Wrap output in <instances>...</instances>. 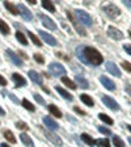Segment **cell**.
<instances>
[{"label": "cell", "instance_id": "cell-1", "mask_svg": "<svg viewBox=\"0 0 131 147\" xmlns=\"http://www.w3.org/2000/svg\"><path fill=\"white\" fill-rule=\"evenodd\" d=\"M76 55L83 63L88 66H100L104 62V57L101 55V53L91 46H77Z\"/></svg>", "mask_w": 131, "mask_h": 147}, {"label": "cell", "instance_id": "cell-2", "mask_svg": "<svg viewBox=\"0 0 131 147\" xmlns=\"http://www.w3.org/2000/svg\"><path fill=\"white\" fill-rule=\"evenodd\" d=\"M75 16H76V20H79L83 25H85V26H92L93 25V20H92L91 15L84 12L83 9H75Z\"/></svg>", "mask_w": 131, "mask_h": 147}, {"label": "cell", "instance_id": "cell-3", "mask_svg": "<svg viewBox=\"0 0 131 147\" xmlns=\"http://www.w3.org/2000/svg\"><path fill=\"white\" fill-rule=\"evenodd\" d=\"M102 11H104V12L106 13V15L109 16L110 18H116L117 16L121 15V9H119L117 5L112 4V3H105V4H102Z\"/></svg>", "mask_w": 131, "mask_h": 147}, {"label": "cell", "instance_id": "cell-4", "mask_svg": "<svg viewBox=\"0 0 131 147\" xmlns=\"http://www.w3.org/2000/svg\"><path fill=\"white\" fill-rule=\"evenodd\" d=\"M49 71L51 72L52 76H55V78L63 76L64 74H66V68H64L60 63H56V62H54V63H50Z\"/></svg>", "mask_w": 131, "mask_h": 147}, {"label": "cell", "instance_id": "cell-5", "mask_svg": "<svg viewBox=\"0 0 131 147\" xmlns=\"http://www.w3.org/2000/svg\"><path fill=\"white\" fill-rule=\"evenodd\" d=\"M38 18H40L41 21H42L43 26H45V28H47L49 30H56V29H58V26H56V24H55V22L52 21V20L49 17V16L42 15V13H38Z\"/></svg>", "mask_w": 131, "mask_h": 147}, {"label": "cell", "instance_id": "cell-6", "mask_svg": "<svg viewBox=\"0 0 131 147\" xmlns=\"http://www.w3.org/2000/svg\"><path fill=\"white\" fill-rule=\"evenodd\" d=\"M41 129H42V133L45 134V137L47 138V139H49V141L51 142L52 144H56V146H62V143H63V142H62V139L58 137V135H55L52 131H49V130H46V129H43V127H41Z\"/></svg>", "mask_w": 131, "mask_h": 147}, {"label": "cell", "instance_id": "cell-7", "mask_svg": "<svg viewBox=\"0 0 131 147\" xmlns=\"http://www.w3.org/2000/svg\"><path fill=\"white\" fill-rule=\"evenodd\" d=\"M5 55H7V58L12 62L15 66H17V67H22V61L18 58V55H16L11 49H7L5 50Z\"/></svg>", "mask_w": 131, "mask_h": 147}, {"label": "cell", "instance_id": "cell-8", "mask_svg": "<svg viewBox=\"0 0 131 147\" xmlns=\"http://www.w3.org/2000/svg\"><path fill=\"white\" fill-rule=\"evenodd\" d=\"M17 8H18V13L21 15V17L24 18V20H26V21H32V20H33V15H32V12L28 9V7H25L24 4H20Z\"/></svg>", "mask_w": 131, "mask_h": 147}, {"label": "cell", "instance_id": "cell-9", "mask_svg": "<svg viewBox=\"0 0 131 147\" xmlns=\"http://www.w3.org/2000/svg\"><path fill=\"white\" fill-rule=\"evenodd\" d=\"M101 100H102V102H104V104L106 105L109 109H112V110H119L118 102H117L116 100H113L112 97H109V96H102V97H101Z\"/></svg>", "mask_w": 131, "mask_h": 147}, {"label": "cell", "instance_id": "cell-10", "mask_svg": "<svg viewBox=\"0 0 131 147\" xmlns=\"http://www.w3.org/2000/svg\"><path fill=\"white\" fill-rule=\"evenodd\" d=\"M105 67H106L107 72H110L112 75H114V76H117V78H121V76H122V72L119 71V68L117 67V64L114 63V62H106Z\"/></svg>", "mask_w": 131, "mask_h": 147}, {"label": "cell", "instance_id": "cell-11", "mask_svg": "<svg viewBox=\"0 0 131 147\" xmlns=\"http://www.w3.org/2000/svg\"><path fill=\"white\" fill-rule=\"evenodd\" d=\"M107 36L110 37V38H113V40H122L123 38V33L121 30H118L117 28L114 26H109L107 28Z\"/></svg>", "mask_w": 131, "mask_h": 147}, {"label": "cell", "instance_id": "cell-12", "mask_svg": "<svg viewBox=\"0 0 131 147\" xmlns=\"http://www.w3.org/2000/svg\"><path fill=\"white\" fill-rule=\"evenodd\" d=\"M40 36L47 45H50V46H56L58 45V41L55 40L52 36H50L49 33H46V32H43V30H40Z\"/></svg>", "mask_w": 131, "mask_h": 147}, {"label": "cell", "instance_id": "cell-13", "mask_svg": "<svg viewBox=\"0 0 131 147\" xmlns=\"http://www.w3.org/2000/svg\"><path fill=\"white\" fill-rule=\"evenodd\" d=\"M100 82L102 83V86H104L106 89H109V91H114V89H116V83H114L112 79H109V78L101 76L100 78Z\"/></svg>", "mask_w": 131, "mask_h": 147}, {"label": "cell", "instance_id": "cell-14", "mask_svg": "<svg viewBox=\"0 0 131 147\" xmlns=\"http://www.w3.org/2000/svg\"><path fill=\"white\" fill-rule=\"evenodd\" d=\"M67 16H68V18H70V21H71V22H72V24H73V26L76 28L77 33H79L80 36H84V37H85V36H87L85 30H84V29H83V28L80 26L79 24H77V21H76V20H75V18L72 17V15H71V12H67Z\"/></svg>", "mask_w": 131, "mask_h": 147}, {"label": "cell", "instance_id": "cell-15", "mask_svg": "<svg viewBox=\"0 0 131 147\" xmlns=\"http://www.w3.org/2000/svg\"><path fill=\"white\" fill-rule=\"evenodd\" d=\"M43 123H45V125L47 126L50 130H58V129H59V125L55 122L51 117H45V118H43Z\"/></svg>", "mask_w": 131, "mask_h": 147}, {"label": "cell", "instance_id": "cell-16", "mask_svg": "<svg viewBox=\"0 0 131 147\" xmlns=\"http://www.w3.org/2000/svg\"><path fill=\"white\" fill-rule=\"evenodd\" d=\"M29 78H30V79L33 80L36 84H38V86H42V78H41V75L37 72V71H34V70L29 71Z\"/></svg>", "mask_w": 131, "mask_h": 147}, {"label": "cell", "instance_id": "cell-17", "mask_svg": "<svg viewBox=\"0 0 131 147\" xmlns=\"http://www.w3.org/2000/svg\"><path fill=\"white\" fill-rule=\"evenodd\" d=\"M12 79H13V82H15L16 87H25L26 86V80H25L21 75H18V74H13Z\"/></svg>", "mask_w": 131, "mask_h": 147}, {"label": "cell", "instance_id": "cell-18", "mask_svg": "<svg viewBox=\"0 0 131 147\" xmlns=\"http://www.w3.org/2000/svg\"><path fill=\"white\" fill-rule=\"evenodd\" d=\"M75 82L79 84L81 88H84V89H87L89 87V84H88V80L87 79H84L83 76H80V75H77V76H75Z\"/></svg>", "mask_w": 131, "mask_h": 147}, {"label": "cell", "instance_id": "cell-19", "mask_svg": "<svg viewBox=\"0 0 131 147\" xmlns=\"http://www.w3.org/2000/svg\"><path fill=\"white\" fill-rule=\"evenodd\" d=\"M55 89H56V92H59V95H60L63 98H66V100H68V101L72 100V95H71V93H68V92L66 91V89H63L62 87H56Z\"/></svg>", "mask_w": 131, "mask_h": 147}, {"label": "cell", "instance_id": "cell-20", "mask_svg": "<svg viewBox=\"0 0 131 147\" xmlns=\"http://www.w3.org/2000/svg\"><path fill=\"white\" fill-rule=\"evenodd\" d=\"M80 100L84 102L85 105H88V107H93L95 105V101H93V98L91 97V96H88V95H80Z\"/></svg>", "mask_w": 131, "mask_h": 147}, {"label": "cell", "instance_id": "cell-21", "mask_svg": "<svg viewBox=\"0 0 131 147\" xmlns=\"http://www.w3.org/2000/svg\"><path fill=\"white\" fill-rule=\"evenodd\" d=\"M20 139H21V142L25 144V146H33V141H32V138L29 137L28 134H25V133H21Z\"/></svg>", "mask_w": 131, "mask_h": 147}, {"label": "cell", "instance_id": "cell-22", "mask_svg": "<svg viewBox=\"0 0 131 147\" xmlns=\"http://www.w3.org/2000/svg\"><path fill=\"white\" fill-rule=\"evenodd\" d=\"M42 7L45 9H47L49 12H55V7L52 5V1L51 0H42Z\"/></svg>", "mask_w": 131, "mask_h": 147}, {"label": "cell", "instance_id": "cell-23", "mask_svg": "<svg viewBox=\"0 0 131 147\" xmlns=\"http://www.w3.org/2000/svg\"><path fill=\"white\" fill-rule=\"evenodd\" d=\"M62 83H63L66 87H68L70 89H76V84H75V83H73L71 79H68V78L63 76V78H62Z\"/></svg>", "mask_w": 131, "mask_h": 147}, {"label": "cell", "instance_id": "cell-24", "mask_svg": "<svg viewBox=\"0 0 131 147\" xmlns=\"http://www.w3.org/2000/svg\"><path fill=\"white\" fill-rule=\"evenodd\" d=\"M4 5H5V8L8 9L12 15H18V8L13 5L12 3H9V1H4Z\"/></svg>", "mask_w": 131, "mask_h": 147}, {"label": "cell", "instance_id": "cell-25", "mask_svg": "<svg viewBox=\"0 0 131 147\" xmlns=\"http://www.w3.org/2000/svg\"><path fill=\"white\" fill-rule=\"evenodd\" d=\"M49 110H50V113H51L54 117H56V118H60L62 117V112L55 107V105H52V104L49 105Z\"/></svg>", "mask_w": 131, "mask_h": 147}, {"label": "cell", "instance_id": "cell-26", "mask_svg": "<svg viewBox=\"0 0 131 147\" xmlns=\"http://www.w3.org/2000/svg\"><path fill=\"white\" fill-rule=\"evenodd\" d=\"M4 138H5L8 142H11L12 144L16 143V138H15V135H13V133L11 131V130H5V131H4Z\"/></svg>", "mask_w": 131, "mask_h": 147}, {"label": "cell", "instance_id": "cell-27", "mask_svg": "<svg viewBox=\"0 0 131 147\" xmlns=\"http://www.w3.org/2000/svg\"><path fill=\"white\" fill-rule=\"evenodd\" d=\"M21 105L25 108L26 110H29V112H34L36 110V108H34V105L32 104L29 100H26V98H24V100L21 101Z\"/></svg>", "mask_w": 131, "mask_h": 147}, {"label": "cell", "instance_id": "cell-28", "mask_svg": "<svg viewBox=\"0 0 131 147\" xmlns=\"http://www.w3.org/2000/svg\"><path fill=\"white\" fill-rule=\"evenodd\" d=\"M98 118H100L102 122L107 123V125H113V119L110 118V117H107L105 113H100V114H98Z\"/></svg>", "mask_w": 131, "mask_h": 147}, {"label": "cell", "instance_id": "cell-29", "mask_svg": "<svg viewBox=\"0 0 131 147\" xmlns=\"http://www.w3.org/2000/svg\"><path fill=\"white\" fill-rule=\"evenodd\" d=\"M28 34H29V37H30L32 42H33L34 45H36V46H38V47H40V46H42V42H41V41L38 40V37H37V36H34V34L32 33L30 30H28Z\"/></svg>", "mask_w": 131, "mask_h": 147}, {"label": "cell", "instance_id": "cell-30", "mask_svg": "<svg viewBox=\"0 0 131 147\" xmlns=\"http://www.w3.org/2000/svg\"><path fill=\"white\" fill-rule=\"evenodd\" d=\"M81 139L85 142L87 144H89V146H93V144H95V139L88 134H81Z\"/></svg>", "mask_w": 131, "mask_h": 147}, {"label": "cell", "instance_id": "cell-31", "mask_svg": "<svg viewBox=\"0 0 131 147\" xmlns=\"http://www.w3.org/2000/svg\"><path fill=\"white\" fill-rule=\"evenodd\" d=\"M0 32H1L3 34H5V36L9 34V32H11L9 30V26L3 21V20H0Z\"/></svg>", "mask_w": 131, "mask_h": 147}, {"label": "cell", "instance_id": "cell-32", "mask_svg": "<svg viewBox=\"0 0 131 147\" xmlns=\"http://www.w3.org/2000/svg\"><path fill=\"white\" fill-rule=\"evenodd\" d=\"M16 38L18 40V42L20 43H22V45H28L26 38H25V36L21 33V32H17V33H16Z\"/></svg>", "mask_w": 131, "mask_h": 147}, {"label": "cell", "instance_id": "cell-33", "mask_svg": "<svg viewBox=\"0 0 131 147\" xmlns=\"http://www.w3.org/2000/svg\"><path fill=\"white\" fill-rule=\"evenodd\" d=\"M95 144H98V146H109L110 142H109V139H106V138H101V139H96Z\"/></svg>", "mask_w": 131, "mask_h": 147}, {"label": "cell", "instance_id": "cell-34", "mask_svg": "<svg viewBox=\"0 0 131 147\" xmlns=\"http://www.w3.org/2000/svg\"><path fill=\"white\" fill-rule=\"evenodd\" d=\"M113 143L116 144V146H118V147H123V146H125V142H123L119 137H117V135H114V137H113Z\"/></svg>", "mask_w": 131, "mask_h": 147}, {"label": "cell", "instance_id": "cell-35", "mask_svg": "<svg viewBox=\"0 0 131 147\" xmlns=\"http://www.w3.org/2000/svg\"><path fill=\"white\" fill-rule=\"evenodd\" d=\"M16 127H17L18 130H28V129H29V126H28L25 122L18 121V122H16Z\"/></svg>", "mask_w": 131, "mask_h": 147}, {"label": "cell", "instance_id": "cell-36", "mask_svg": "<svg viewBox=\"0 0 131 147\" xmlns=\"http://www.w3.org/2000/svg\"><path fill=\"white\" fill-rule=\"evenodd\" d=\"M34 61L37 62V63H40V64H43L45 63V59H43V57L42 55H40V54H34Z\"/></svg>", "mask_w": 131, "mask_h": 147}, {"label": "cell", "instance_id": "cell-37", "mask_svg": "<svg viewBox=\"0 0 131 147\" xmlns=\"http://www.w3.org/2000/svg\"><path fill=\"white\" fill-rule=\"evenodd\" d=\"M98 130H100V133H102V134H105V135H112L110 129L105 127V126H100V127H98Z\"/></svg>", "mask_w": 131, "mask_h": 147}, {"label": "cell", "instance_id": "cell-38", "mask_svg": "<svg viewBox=\"0 0 131 147\" xmlns=\"http://www.w3.org/2000/svg\"><path fill=\"white\" fill-rule=\"evenodd\" d=\"M34 100L38 102V104H41V105H43L45 104V100L42 98V96H40L38 93H34Z\"/></svg>", "mask_w": 131, "mask_h": 147}, {"label": "cell", "instance_id": "cell-39", "mask_svg": "<svg viewBox=\"0 0 131 147\" xmlns=\"http://www.w3.org/2000/svg\"><path fill=\"white\" fill-rule=\"evenodd\" d=\"M122 67L125 68L127 72H131V63L130 62H122Z\"/></svg>", "mask_w": 131, "mask_h": 147}, {"label": "cell", "instance_id": "cell-40", "mask_svg": "<svg viewBox=\"0 0 131 147\" xmlns=\"http://www.w3.org/2000/svg\"><path fill=\"white\" fill-rule=\"evenodd\" d=\"M9 98H11V100H12L13 101V102H15V104H21V101H20V100H18V98L17 97H16V96L15 95H12V93H9Z\"/></svg>", "mask_w": 131, "mask_h": 147}, {"label": "cell", "instance_id": "cell-41", "mask_svg": "<svg viewBox=\"0 0 131 147\" xmlns=\"http://www.w3.org/2000/svg\"><path fill=\"white\" fill-rule=\"evenodd\" d=\"M73 110H75V112H76V113H79V114H81V116H85V112H84V110H81L80 109V108H77V107H75L73 108Z\"/></svg>", "mask_w": 131, "mask_h": 147}, {"label": "cell", "instance_id": "cell-42", "mask_svg": "<svg viewBox=\"0 0 131 147\" xmlns=\"http://www.w3.org/2000/svg\"><path fill=\"white\" fill-rule=\"evenodd\" d=\"M123 50L127 51V54L131 55V45H123Z\"/></svg>", "mask_w": 131, "mask_h": 147}, {"label": "cell", "instance_id": "cell-43", "mask_svg": "<svg viewBox=\"0 0 131 147\" xmlns=\"http://www.w3.org/2000/svg\"><path fill=\"white\" fill-rule=\"evenodd\" d=\"M125 91H126V93H128V95L131 96V84H126V86H125Z\"/></svg>", "mask_w": 131, "mask_h": 147}, {"label": "cell", "instance_id": "cell-44", "mask_svg": "<svg viewBox=\"0 0 131 147\" xmlns=\"http://www.w3.org/2000/svg\"><path fill=\"white\" fill-rule=\"evenodd\" d=\"M122 3L125 4L127 8H130L131 9V0H122Z\"/></svg>", "mask_w": 131, "mask_h": 147}, {"label": "cell", "instance_id": "cell-45", "mask_svg": "<svg viewBox=\"0 0 131 147\" xmlns=\"http://www.w3.org/2000/svg\"><path fill=\"white\" fill-rule=\"evenodd\" d=\"M0 86H7V80L5 79H4V78L3 76H1V75H0Z\"/></svg>", "mask_w": 131, "mask_h": 147}, {"label": "cell", "instance_id": "cell-46", "mask_svg": "<svg viewBox=\"0 0 131 147\" xmlns=\"http://www.w3.org/2000/svg\"><path fill=\"white\" fill-rule=\"evenodd\" d=\"M4 114H5V110H4L3 108L0 107V116H4Z\"/></svg>", "mask_w": 131, "mask_h": 147}, {"label": "cell", "instance_id": "cell-47", "mask_svg": "<svg viewBox=\"0 0 131 147\" xmlns=\"http://www.w3.org/2000/svg\"><path fill=\"white\" fill-rule=\"evenodd\" d=\"M26 1H28V3H30L32 5H34V4L37 3V0H26Z\"/></svg>", "mask_w": 131, "mask_h": 147}, {"label": "cell", "instance_id": "cell-48", "mask_svg": "<svg viewBox=\"0 0 131 147\" xmlns=\"http://www.w3.org/2000/svg\"><path fill=\"white\" fill-rule=\"evenodd\" d=\"M0 146H1V147H8V144H7V143H1Z\"/></svg>", "mask_w": 131, "mask_h": 147}, {"label": "cell", "instance_id": "cell-49", "mask_svg": "<svg viewBox=\"0 0 131 147\" xmlns=\"http://www.w3.org/2000/svg\"><path fill=\"white\" fill-rule=\"evenodd\" d=\"M127 129H128V130H130V131H131V125H127Z\"/></svg>", "mask_w": 131, "mask_h": 147}, {"label": "cell", "instance_id": "cell-50", "mask_svg": "<svg viewBox=\"0 0 131 147\" xmlns=\"http://www.w3.org/2000/svg\"><path fill=\"white\" fill-rule=\"evenodd\" d=\"M55 3H60V0H54Z\"/></svg>", "mask_w": 131, "mask_h": 147}, {"label": "cell", "instance_id": "cell-51", "mask_svg": "<svg viewBox=\"0 0 131 147\" xmlns=\"http://www.w3.org/2000/svg\"><path fill=\"white\" fill-rule=\"evenodd\" d=\"M128 142H130V144H131V137H130V138H128Z\"/></svg>", "mask_w": 131, "mask_h": 147}, {"label": "cell", "instance_id": "cell-52", "mask_svg": "<svg viewBox=\"0 0 131 147\" xmlns=\"http://www.w3.org/2000/svg\"><path fill=\"white\" fill-rule=\"evenodd\" d=\"M130 37H131V30H130Z\"/></svg>", "mask_w": 131, "mask_h": 147}]
</instances>
